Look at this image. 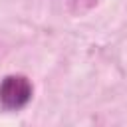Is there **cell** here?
<instances>
[{
    "label": "cell",
    "mask_w": 127,
    "mask_h": 127,
    "mask_svg": "<svg viewBox=\"0 0 127 127\" xmlns=\"http://www.w3.org/2000/svg\"><path fill=\"white\" fill-rule=\"evenodd\" d=\"M32 93H34V87L26 75L14 73V75H6L0 81V105L6 111L24 109L30 103Z\"/></svg>",
    "instance_id": "1"
}]
</instances>
